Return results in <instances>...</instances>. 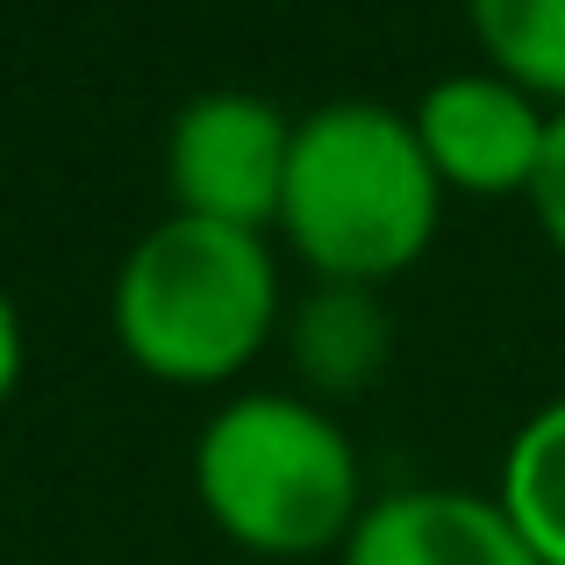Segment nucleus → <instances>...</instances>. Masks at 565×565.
<instances>
[{
  "label": "nucleus",
  "instance_id": "nucleus-2",
  "mask_svg": "<svg viewBox=\"0 0 565 565\" xmlns=\"http://www.w3.org/2000/svg\"><path fill=\"white\" fill-rule=\"evenodd\" d=\"M115 344L166 386L236 380L287 322L279 250L258 230L166 215L115 265Z\"/></svg>",
  "mask_w": 565,
  "mask_h": 565
},
{
  "label": "nucleus",
  "instance_id": "nucleus-11",
  "mask_svg": "<svg viewBox=\"0 0 565 565\" xmlns=\"http://www.w3.org/2000/svg\"><path fill=\"white\" fill-rule=\"evenodd\" d=\"M22 359H29V344H22V316H14L8 287H0V408H8L14 386H22Z\"/></svg>",
  "mask_w": 565,
  "mask_h": 565
},
{
  "label": "nucleus",
  "instance_id": "nucleus-1",
  "mask_svg": "<svg viewBox=\"0 0 565 565\" xmlns=\"http://www.w3.org/2000/svg\"><path fill=\"white\" fill-rule=\"evenodd\" d=\"M444 222V180L423 137L386 100H322L294 122L279 230L316 279L386 287L429 250Z\"/></svg>",
  "mask_w": 565,
  "mask_h": 565
},
{
  "label": "nucleus",
  "instance_id": "nucleus-4",
  "mask_svg": "<svg viewBox=\"0 0 565 565\" xmlns=\"http://www.w3.org/2000/svg\"><path fill=\"white\" fill-rule=\"evenodd\" d=\"M294 122L250 86H207L193 94L166 129V193L172 215L222 222V230H279V193H287Z\"/></svg>",
  "mask_w": 565,
  "mask_h": 565
},
{
  "label": "nucleus",
  "instance_id": "nucleus-9",
  "mask_svg": "<svg viewBox=\"0 0 565 565\" xmlns=\"http://www.w3.org/2000/svg\"><path fill=\"white\" fill-rule=\"evenodd\" d=\"M487 72L565 108V0H466Z\"/></svg>",
  "mask_w": 565,
  "mask_h": 565
},
{
  "label": "nucleus",
  "instance_id": "nucleus-7",
  "mask_svg": "<svg viewBox=\"0 0 565 565\" xmlns=\"http://www.w3.org/2000/svg\"><path fill=\"white\" fill-rule=\"evenodd\" d=\"M279 330H287L294 373L308 380V394L344 401V394H365V386L380 380L386 351H394V308L380 301V287L316 279V287L287 308Z\"/></svg>",
  "mask_w": 565,
  "mask_h": 565
},
{
  "label": "nucleus",
  "instance_id": "nucleus-6",
  "mask_svg": "<svg viewBox=\"0 0 565 565\" xmlns=\"http://www.w3.org/2000/svg\"><path fill=\"white\" fill-rule=\"evenodd\" d=\"M337 565H537V552L515 537L494 494L408 487V494L365 501Z\"/></svg>",
  "mask_w": 565,
  "mask_h": 565
},
{
  "label": "nucleus",
  "instance_id": "nucleus-3",
  "mask_svg": "<svg viewBox=\"0 0 565 565\" xmlns=\"http://www.w3.org/2000/svg\"><path fill=\"white\" fill-rule=\"evenodd\" d=\"M193 494L207 523L258 558L344 552L365 515L359 444L308 394H236L193 437Z\"/></svg>",
  "mask_w": 565,
  "mask_h": 565
},
{
  "label": "nucleus",
  "instance_id": "nucleus-10",
  "mask_svg": "<svg viewBox=\"0 0 565 565\" xmlns=\"http://www.w3.org/2000/svg\"><path fill=\"white\" fill-rule=\"evenodd\" d=\"M530 215L537 230L552 236V250H565V108H552V129H544V158H537V180H530Z\"/></svg>",
  "mask_w": 565,
  "mask_h": 565
},
{
  "label": "nucleus",
  "instance_id": "nucleus-8",
  "mask_svg": "<svg viewBox=\"0 0 565 565\" xmlns=\"http://www.w3.org/2000/svg\"><path fill=\"white\" fill-rule=\"evenodd\" d=\"M494 501L515 523V537L537 552V565H565V394L515 423Z\"/></svg>",
  "mask_w": 565,
  "mask_h": 565
},
{
  "label": "nucleus",
  "instance_id": "nucleus-5",
  "mask_svg": "<svg viewBox=\"0 0 565 565\" xmlns=\"http://www.w3.org/2000/svg\"><path fill=\"white\" fill-rule=\"evenodd\" d=\"M415 137H423L429 172L444 180V193H472V201H509L530 193L544 158V100H530L515 79L501 72H444L423 100L408 108Z\"/></svg>",
  "mask_w": 565,
  "mask_h": 565
}]
</instances>
